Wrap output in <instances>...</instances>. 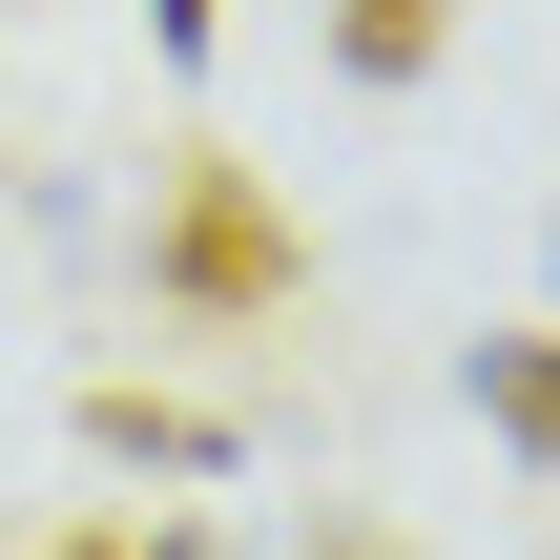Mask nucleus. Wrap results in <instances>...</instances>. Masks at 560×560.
<instances>
[{
    "mask_svg": "<svg viewBox=\"0 0 560 560\" xmlns=\"http://www.w3.org/2000/svg\"><path fill=\"white\" fill-rule=\"evenodd\" d=\"M83 457H125V478H229V416H187V395L104 374V395H83Z\"/></svg>",
    "mask_w": 560,
    "mask_h": 560,
    "instance_id": "obj_2",
    "label": "nucleus"
},
{
    "mask_svg": "<svg viewBox=\"0 0 560 560\" xmlns=\"http://www.w3.org/2000/svg\"><path fill=\"white\" fill-rule=\"evenodd\" d=\"M436 42H457V0H332V62L353 83H436Z\"/></svg>",
    "mask_w": 560,
    "mask_h": 560,
    "instance_id": "obj_4",
    "label": "nucleus"
},
{
    "mask_svg": "<svg viewBox=\"0 0 560 560\" xmlns=\"http://www.w3.org/2000/svg\"><path fill=\"white\" fill-rule=\"evenodd\" d=\"M145 42H166V62H208V42H229V0H145Z\"/></svg>",
    "mask_w": 560,
    "mask_h": 560,
    "instance_id": "obj_5",
    "label": "nucleus"
},
{
    "mask_svg": "<svg viewBox=\"0 0 560 560\" xmlns=\"http://www.w3.org/2000/svg\"><path fill=\"white\" fill-rule=\"evenodd\" d=\"M145 560H229V540H187V520H166V540H145Z\"/></svg>",
    "mask_w": 560,
    "mask_h": 560,
    "instance_id": "obj_7",
    "label": "nucleus"
},
{
    "mask_svg": "<svg viewBox=\"0 0 560 560\" xmlns=\"http://www.w3.org/2000/svg\"><path fill=\"white\" fill-rule=\"evenodd\" d=\"M145 270H166L187 312H270V291H291V208H270L229 145H187V166H166V229H145Z\"/></svg>",
    "mask_w": 560,
    "mask_h": 560,
    "instance_id": "obj_1",
    "label": "nucleus"
},
{
    "mask_svg": "<svg viewBox=\"0 0 560 560\" xmlns=\"http://www.w3.org/2000/svg\"><path fill=\"white\" fill-rule=\"evenodd\" d=\"M62 560H145V520H83V540H62Z\"/></svg>",
    "mask_w": 560,
    "mask_h": 560,
    "instance_id": "obj_6",
    "label": "nucleus"
},
{
    "mask_svg": "<svg viewBox=\"0 0 560 560\" xmlns=\"http://www.w3.org/2000/svg\"><path fill=\"white\" fill-rule=\"evenodd\" d=\"M478 416H499V436L560 478V332H478Z\"/></svg>",
    "mask_w": 560,
    "mask_h": 560,
    "instance_id": "obj_3",
    "label": "nucleus"
}]
</instances>
